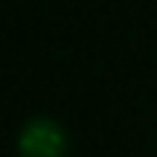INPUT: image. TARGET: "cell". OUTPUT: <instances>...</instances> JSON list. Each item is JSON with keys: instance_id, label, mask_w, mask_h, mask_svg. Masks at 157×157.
<instances>
[{"instance_id": "1", "label": "cell", "mask_w": 157, "mask_h": 157, "mask_svg": "<svg viewBox=\"0 0 157 157\" xmlns=\"http://www.w3.org/2000/svg\"><path fill=\"white\" fill-rule=\"evenodd\" d=\"M64 128L50 113H35L17 128V154L21 157H61Z\"/></svg>"}]
</instances>
